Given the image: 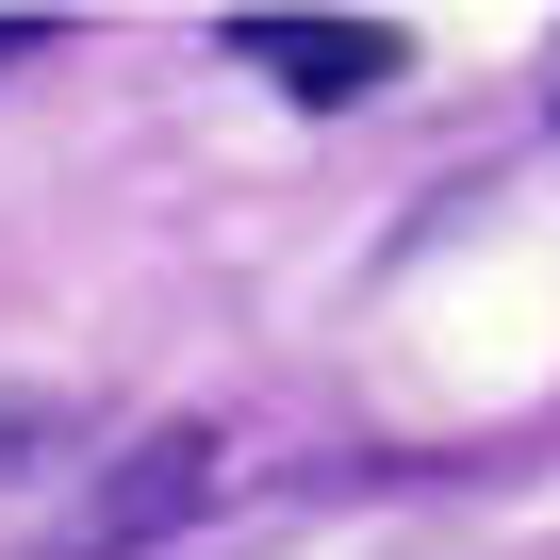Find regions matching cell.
<instances>
[{
	"label": "cell",
	"mask_w": 560,
	"mask_h": 560,
	"mask_svg": "<svg viewBox=\"0 0 560 560\" xmlns=\"http://www.w3.org/2000/svg\"><path fill=\"white\" fill-rule=\"evenodd\" d=\"M214 478H231V445H214V429H149V445L67 511V544H50V560H132V544H165L182 511H214Z\"/></svg>",
	"instance_id": "obj_1"
},
{
	"label": "cell",
	"mask_w": 560,
	"mask_h": 560,
	"mask_svg": "<svg viewBox=\"0 0 560 560\" xmlns=\"http://www.w3.org/2000/svg\"><path fill=\"white\" fill-rule=\"evenodd\" d=\"M231 50H247L280 100H314V116L396 83V34H380V18H231Z\"/></svg>",
	"instance_id": "obj_2"
},
{
	"label": "cell",
	"mask_w": 560,
	"mask_h": 560,
	"mask_svg": "<svg viewBox=\"0 0 560 560\" xmlns=\"http://www.w3.org/2000/svg\"><path fill=\"white\" fill-rule=\"evenodd\" d=\"M34 34H50V18H0V67H18V50H34Z\"/></svg>",
	"instance_id": "obj_3"
}]
</instances>
